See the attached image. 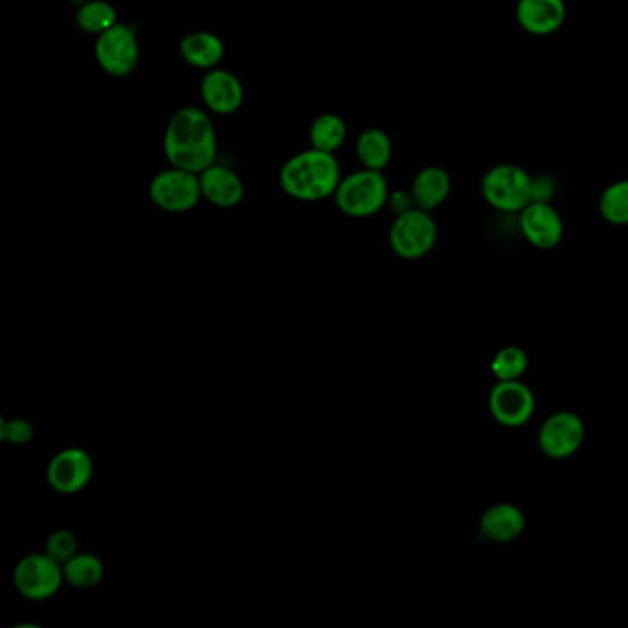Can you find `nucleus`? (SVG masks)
<instances>
[{"label": "nucleus", "mask_w": 628, "mask_h": 628, "mask_svg": "<svg viewBox=\"0 0 628 628\" xmlns=\"http://www.w3.org/2000/svg\"><path fill=\"white\" fill-rule=\"evenodd\" d=\"M179 50H181L183 60L187 61L188 65L198 68H211L218 65L225 54L222 39L209 32H196L185 37Z\"/></svg>", "instance_id": "18"}, {"label": "nucleus", "mask_w": 628, "mask_h": 628, "mask_svg": "<svg viewBox=\"0 0 628 628\" xmlns=\"http://www.w3.org/2000/svg\"><path fill=\"white\" fill-rule=\"evenodd\" d=\"M98 65L111 76H127L137 67L139 42L129 26L116 23L110 30L102 32L97 41Z\"/></svg>", "instance_id": "10"}, {"label": "nucleus", "mask_w": 628, "mask_h": 628, "mask_svg": "<svg viewBox=\"0 0 628 628\" xmlns=\"http://www.w3.org/2000/svg\"><path fill=\"white\" fill-rule=\"evenodd\" d=\"M347 137V126L338 115H321L310 127V142L315 150L334 153L343 145Z\"/></svg>", "instance_id": "21"}, {"label": "nucleus", "mask_w": 628, "mask_h": 628, "mask_svg": "<svg viewBox=\"0 0 628 628\" xmlns=\"http://www.w3.org/2000/svg\"><path fill=\"white\" fill-rule=\"evenodd\" d=\"M34 424L26 418H12V420H2L0 423V439L15 447H23L26 442L34 439Z\"/></svg>", "instance_id": "26"}, {"label": "nucleus", "mask_w": 628, "mask_h": 628, "mask_svg": "<svg viewBox=\"0 0 628 628\" xmlns=\"http://www.w3.org/2000/svg\"><path fill=\"white\" fill-rule=\"evenodd\" d=\"M95 463L81 448H65L47 466V481L60 494H76L91 483Z\"/></svg>", "instance_id": "11"}, {"label": "nucleus", "mask_w": 628, "mask_h": 628, "mask_svg": "<svg viewBox=\"0 0 628 628\" xmlns=\"http://www.w3.org/2000/svg\"><path fill=\"white\" fill-rule=\"evenodd\" d=\"M393 155V145L387 137L386 131L381 129H367L360 135L357 139V158L365 164V168L381 169L386 168Z\"/></svg>", "instance_id": "20"}, {"label": "nucleus", "mask_w": 628, "mask_h": 628, "mask_svg": "<svg viewBox=\"0 0 628 628\" xmlns=\"http://www.w3.org/2000/svg\"><path fill=\"white\" fill-rule=\"evenodd\" d=\"M439 238V227L431 214L423 209L399 214L389 230V243L400 259L418 260L431 253Z\"/></svg>", "instance_id": "5"}, {"label": "nucleus", "mask_w": 628, "mask_h": 628, "mask_svg": "<svg viewBox=\"0 0 628 628\" xmlns=\"http://www.w3.org/2000/svg\"><path fill=\"white\" fill-rule=\"evenodd\" d=\"M203 198L219 209H233L243 200V183L235 172L225 166L212 164L200 174Z\"/></svg>", "instance_id": "16"}, {"label": "nucleus", "mask_w": 628, "mask_h": 628, "mask_svg": "<svg viewBox=\"0 0 628 628\" xmlns=\"http://www.w3.org/2000/svg\"><path fill=\"white\" fill-rule=\"evenodd\" d=\"M389 203L393 206V211L399 214H404V212L415 209V200H413V193L407 192H394L393 196H389Z\"/></svg>", "instance_id": "28"}, {"label": "nucleus", "mask_w": 628, "mask_h": 628, "mask_svg": "<svg viewBox=\"0 0 628 628\" xmlns=\"http://www.w3.org/2000/svg\"><path fill=\"white\" fill-rule=\"evenodd\" d=\"M164 153L176 168L205 172L216 161V134L211 118L198 108H183L169 121Z\"/></svg>", "instance_id": "1"}, {"label": "nucleus", "mask_w": 628, "mask_h": 628, "mask_svg": "<svg viewBox=\"0 0 628 628\" xmlns=\"http://www.w3.org/2000/svg\"><path fill=\"white\" fill-rule=\"evenodd\" d=\"M587 437V426L574 411H556L545 418L538 431V447L551 460H568L579 452Z\"/></svg>", "instance_id": "8"}, {"label": "nucleus", "mask_w": 628, "mask_h": 628, "mask_svg": "<svg viewBox=\"0 0 628 628\" xmlns=\"http://www.w3.org/2000/svg\"><path fill=\"white\" fill-rule=\"evenodd\" d=\"M450 192H452V177L441 166L420 169L411 187L415 205L428 212L439 209L450 198Z\"/></svg>", "instance_id": "17"}, {"label": "nucleus", "mask_w": 628, "mask_h": 628, "mask_svg": "<svg viewBox=\"0 0 628 628\" xmlns=\"http://www.w3.org/2000/svg\"><path fill=\"white\" fill-rule=\"evenodd\" d=\"M481 193L495 211L519 214L532 201V177L518 164H498L485 174Z\"/></svg>", "instance_id": "4"}, {"label": "nucleus", "mask_w": 628, "mask_h": 628, "mask_svg": "<svg viewBox=\"0 0 628 628\" xmlns=\"http://www.w3.org/2000/svg\"><path fill=\"white\" fill-rule=\"evenodd\" d=\"M599 212L608 224L628 225V179H619L604 188Z\"/></svg>", "instance_id": "22"}, {"label": "nucleus", "mask_w": 628, "mask_h": 628, "mask_svg": "<svg viewBox=\"0 0 628 628\" xmlns=\"http://www.w3.org/2000/svg\"><path fill=\"white\" fill-rule=\"evenodd\" d=\"M76 23L87 34L100 36L102 32L110 30L111 26H115L118 21H116L115 8L103 0H91L79 8L78 13H76Z\"/></svg>", "instance_id": "23"}, {"label": "nucleus", "mask_w": 628, "mask_h": 628, "mask_svg": "<svg viewBox=\"0 0 628 628\" xmlns=\"http://www.w3.org/2000/svg\"><path fill=\"white\" fill-rule=\"evenodd\" d=\"M519 230L532 248L553 249L564 238V222L555 206L548 201H531L519 212Z\"/></svg>", "instance_id": "12"}, {"label": "nucleus", "mask_w": 628, "mask_h": 628, "mask_svg": "<svg viewBox=\"0 0 628 628\" xmlns=\"http://www.w3.org/2000/svg\"><path fill=\"white\" fill-rule=\"evenodd\" d=\"M566 15L564 0H518L516 4V21L531 36H553L561 30Z\"/></svg>", "instance_id": "13"}, {"label": "nucleus", "mask_w": 628, "mask_h": 628, "mask_svg": "<svg viewBox=\"0 0 628 628\" xmlns=\"http://www.w3.org/2000/svg\"><path fill=\"white\" fill-rule=\"evenodd\" d=\"M339 211L351 218H369L389 201L386 177L378 169L365 168L344 177L336 190Z\"/></svg>", "instance_id": "3"}, {"label": "nucleus", "mask_w": 628, "mask_h": 628, "mask_svg": "<svg viewBox=\"0 0 628 628\" xmlns=\"http://www.w3.org/2000/svg\"><path fill=\"white\" fill-rule=\"evenodd\" d=\"M150 198L166 212H188L203 198L200 177L188 169L174 168L161 172L150 185Z\"/></svg>", "instance_id": "7"}, {"label": "nucleus", "mask_w": 628, "mask_h": 628, "mask_svg": "<svg viewBox=\"0 0 628 628\" xmlns=\"http://www.w3.org/2000/svg\"><path fill=\"white\" fill-rule=\"evenodd\" d=\"M45 551L60 564H65L68 558H73L78 553V537L68 529H58L50 535Z\"/></svg>", "instance_id": "25"}, {"label": "nucleus", "mask_w": 628, "mask_h": 628, "mask_svg": "<svg viewBox=\"0 0 628 628\" xmlns=\"http://www.w3.org/2000/svg\"><path fill=\"white\" fill-rule=\"evenodd\" d=\"M341 183V169L334 153L302 151L280 172V187L299 201H321L332 196Z\"/></svg>", "instance_id": "2"}, {"label": "nucleus", "mask_w": 628, "mask_h": 628, "mask_svg": "<svg viewBox=\"0 0 628 628\" xmlns=\"http://www.w3.org/2000/svg\"><path fill=\"white\" fill-rule=\"evenodd\" d=\"M63 582V564L52 558L47 551L23 556L13 569V587L28 601L54 598Z\"/></svg>", "instance_id": "6"}, {"label": "nucleus", "mask_w": 628, "mask_h": 628, "mask_svg": "<svg viewBox=\"0 0 628 628\" xmlns=\"http://www.w3.org/2000/svg\"><path fill=\"white\" fill-rule=\"evenodd\" d=\"M65 582L78 590H91L97 588L103 580L105 568L103 562L95 553H81L78 551L73 558L63 564Z\"/></svg>", "instance_id": "19"}, {"label": "nucleus", "mask_w": 628, "mask_h": 628, "mask_svg": "<svg viewBox=\"0 0 628 628\" xmlns=\"http://www.w3.org/2000/svg\"><path fill=\"white\" fill-rule=\"evenodd\" d=\"M526 529V514L513 503H495L479 519V531L498 544L513 542Z\"/></svg>", "instance_id": "15"}, {"label": "nucleus", "mask_w": 628, "mask_h": 628, "mask_svg": "<svg viewBox=\"0 0 628 628\" xmlns=\"http://www.w3.org/2000/svg\"><path fill=\"white\" fill-rule=\"evenodd\" d=\"M555 192V183L551 177H532V201H548L550 203Z\"/></svg>", "instance_id": "27"}, {"label": "nucleus", "mask_w": 628, "mask_h": 628, "mask_svg": "<svg viewBox=\"0 0 628 628\" xmlns=\"http://www.w3.org/2000/svg\"><path fill=\"white\" fill-rule=\"evenodd\" d=\"M535 394L522 380H498L489 394L490 415L505 428H522L535 415Z\"/></svg>", "instance_id": "9"}, {"label": "nucleus", "mask_w": 628, "mask_h": 628, "mask_svg": "<svg viewBox=\"0 0 628 628\" xmlns=\"http://www.w3.org/2000/svg\"><path fill=\"white\" fill-rule=\"evenodd\" d=\"M527 367H529L527 352L514 344L503 347L495 352L494 360L490 363L495 380H519L526 375Z\"/></svg>", "instance_id": "24"}, {"label": "nucleus", "mask_w": 628, "mask_h": 628, "mask_svg": "<svg viewBox=\"0 0 628 628\" xmlns=\"http://www.w3.org/2000/svg\"><path fill=\"white\" fill-rule=\"evenodd\" d=\"M201 97L209 110L218 115H230L242 105V84L235 74L227 71H212L201 84Z\"/></svg>", "instance_id": "14"}]
</instances>
